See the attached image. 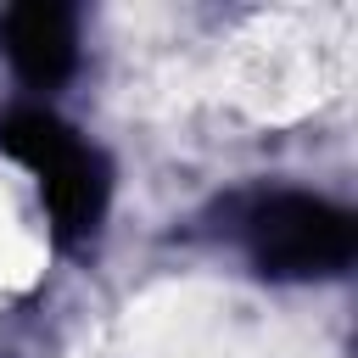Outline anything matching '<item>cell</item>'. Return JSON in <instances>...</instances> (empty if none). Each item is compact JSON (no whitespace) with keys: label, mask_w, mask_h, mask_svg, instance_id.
Returning a JSON list of instances; mask_svg holds the SVG:
<instances>
[{"label":"cell","mask_w":358,"mask_h":358,"mask_svg":"<svg viewBox=\"0 0 358 358\" xmlns=\"http://www.w3.org/2000/svg\"><path fill=\"white\" fill-rule=\"evenodd\" d=\"M0 151L17 157L39 179V201L50 213V235L62 246L95 241L106 201H112V168L90 140H78L56 112L22 106V112L0 117Z\"/></svg>","instance_id":"cell-1"},{"label":"cell","mask_w":358,"mask_h":358,"mask_svg":"<svg viewBox=\"0 0 358 358\" xmlns=\"http://www.w3.org/2000/svg\"><path fill=\"white\" fill-rule=\"evenodd\" d=\"M246 252L257 274L268 280H330L358 252V224L336 201L285 190L252 207L246 218Z\"/></svg>","instance_id":"cell-2"},{"label":"cell","mask_w":358,"mask_h":358,"mask_svg":"<svg viewBox=\"0 0 358 358\" xmlns=\"http://www.w3.org/2000/svg\"><path fill=\"white\" fill-rule=\"evenodd\" d=\"M0 50H6V62L17 67L22 84L56 90V84L78 67V28H73V11H67V6H50V0L11 6V11L0 17Z\"/></svg>","instance_id":"cell-3"}]
</instances>
